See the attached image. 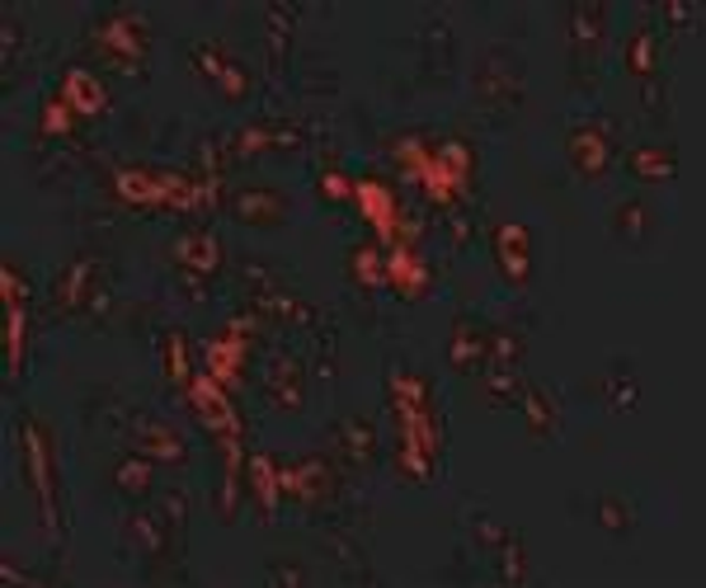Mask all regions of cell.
<instances>
[{"instance_id": "obj_9", "label": "cell", "mask_w": 706, "mask_h": 588, "mask_svg": "<svg viewBox=\"0 0 706 588\" xmlns=\"http://www.w3.org/2000/svg\"><path fill=\"white\" fill-rule=\"evenodd\" d=\"M495 264L508 283H527V273H533V235H527V226L504 222L495 231Z\"/></svg>"}, {"instance_id": "obj_12", "label": "cell", "mask_w": 706, "mask_h": 588, "mask_svg": "<svg viewBox=\"0 0 706 588\" xmlns=\"http://www.w3.org/2000/svg\"><path fill=\"white\" fill-rule=\"evenodd\" d=\"M62 100L81 113V118H100L104 109H109V90H104V81L94 71H85V67H71L67 75H62Z\"/></svg>"}, {"instance_id": "obj_25", "label": "cell", "mask_w": 706, "mask_h": 588, "mask_svg": "<svg viewBox=\"0 0 706 588\" xmlns=\"http://www.w3.org/2000/svg\"><path fill=\"white\" fill-rule=\"evenodd\" d=\"M165 523H170L165 514H137L128 533L147 556H165Z\"/></svg>"}, {"instance_id": "obj_14", "label": "cell", "mask_w": 706, "mask_h": 588, "mask_svg": "<svg viewBox=\"0 0 706 588\" xmlns=\"http://www.w3.org/2000/svg\"><path fill=\"white\" fill-rule=\"evenodd\" d=\"M94 254H81V260H71L67 268H62V278H57V287H52V297H57V306L62 311H75V306H85L90 302V287H94Z\"/></svg>"}, {"instance_id": "obj_3", "label": "cell", "mask_w": 706, "mask_h": 588, "mask_svg": "<svg viewBox=\"0 0 706 588\" xmlns=\"http://www.w3.org/2000/svg\"><path fill=\"white\" fill-rule=\"evenodd\" d=\"M128 438H132L137 453L151 457V462H170V466H184L189 462V443L174 434L165 419H155V415H132Z\"/></svg>"}, {"instance_id": "obj_33", "label": "cell", "mask_w": 706, "mask_h": 588, "mask_svg": "<svg viewBox=\"0 0 706 588\" xmlns=\"http://www.w3.org/2000/svg\"><path fill=\"white\" fill-rule=\"evenodd\" d=\"M189 57H193V67H199L203 81H218L222 67L231 62V57H226L218 43H193V48H189Z\"/></svg>"}, {"instance_id": "obj_36", "label": "cell", "mask_w": 706, "mask_h": 588, "mask_svg": "<svg viewBox=\"0 0 706 588\" xmlns=\"http://www.w3.org/2000/svg\"><path fill=\"white\" fill-rule=\"evenodd\" d=\"M636 401H641L636 382H632V377H617V372H613V377H607V405H613V409H622V415H632V409H636Z\"/></svg>"}, {"instance_id": "obj_13", "label": "cell", "mask_w": 706, "mask_h": 588, "mask_svg": "<svg viewBox=\"0 0 706 588\" xmlns=\"http://www.w3.org/2000/svg\"><path fill=\"white\" fill-rule=\"evenodd\" d=\"M193 405H199V419H203V428H212V434H235V415H231V405H226V396H222V382H212V377H199L193 382Z\"/></svg>"}, {"instance_id": "obj_21", "label": "cell", "mask_w": 706, "mask_h": 588, "mask_svg": "<svg viewBox=\"0 0 706 588\" xmlns=\"http://www.w3.org/2000/svg\"><path fill=\"white\" fill-rule=\"evenodd\" d=\"M269 19V67L283 71L288 62V43H292V19H297V6H269L264 10Z\"/></svg>"}, {"instance_id": "obj_20", "label": "cell", "mask_w": 706, "mask_h": 588, "mask_svg": "<svg viewBox=\"0 0 706 588\" xmlns=\"http://www.w3.org/2000/svg\"><path fill=\"white\" fill-rule=\"evenodd\" d=\"M353 203L363 207V217H367L372 226H377L382 235L396 231V199H391V193H386L377 180H363V184H359V193H353Z\"/></svg>"}, {"instance_id": "obj_8", "label": "cell", "mask_w": 706, "mask_h": 588, "mask_svg": "<svg viewBox=\"0 0 706 588\" xmlns=\"http://www.w3.org/2000/svg\"><path fill=\"white\" fill-rule=\"evenodd\" d=\"M231 217L241 226H283L288 222V199L279 189H241L231 199Z\"/></svg>"}, {"instance_id": "obj_34", "label": "cell", "mask_w": 706, "mask_h": 588, "mask_svg": "<svg viewBox=\"0 0 706 588\" xmlns=\"http://www.w3.org/2000/svg\"><path fill=\"white\" fill-rule=\"evenodd\" d=\"M632 504H626V499H613V495H607V499H598V523L607 527V533H626V527H632Z\"/></svg>"}, {"instance_id": "obj_37", "label": "cell", "mask_w": 706, "mask_h": 588, "mask_svg": "<svg viewBox=\"0 0 706 588\" xmlns=\"http://www.w3.org/2000/svg\"><path fill=\"white\" fill-rule=\"evenodd\" d=\"M500 575H504L508 584H518V579H523V546H518L514 533L500 541Z\"/></svg>"}, {"instance_id": "obj_30", "label": "cell", "mask_w": 706, "mask_h": 588, "mask_svg": "<svg viewBox=\"0 0 706 588\" xmlns=\"http://www.w3.org/2000/svg\"><path fill=\"white\" fill-rule=\"evenodd\" d=\"M340 438H344V453H349L353 462H367L372 447H377V434H372L367 419H344V424H340Z\"/></svg>"}, {"instance_id": "obj_32", "label": "cell", "mask_w": 706, "mask_h": 588, "mask_svg": "<svg viewBox=\"0 0 706 588\" xmlns=\"http://www.w3.org/2000/svg\"><path fill=\"white\" fill-rule=\"evenodd\" d=\"M71 113H75V109L62 100V94H57V100L48 94L43 113H38V128H43V136H67V132H71Z\"/></svg>"}, {"instance_id": "obj_1", "label": "cell", "mask_w": 706, "mask_h": 588, "mask_svg": "<svg viewBox=\"0 0 706 588\" xmlns=\"http://www.w3.org/2000/svg\"><path fill=\"white\" fill-rule=\"evenodd\" d=\"M90 43L100 48V57H109L113 67L137 71L147 62V24L137 14H109L90 29Z\"/></svg>"}, {"instance_id": "obj_11", "label": "cell", "mask_w": 706, "mask_h": 588, "mask_svg": "<svg viewBox=\"0 0 706 588\" xmlns=\"http://www.w3.org/2000/svg\"><path fill=\"white\" fill-rule=\"evenodd\" d=\"M170 260L180 264L184 273H199V278H208V273L222 268V250H218V241H212L208 231H184L180 241L170 245Z\"/></svg>"}, {"instance_id": "obj_2", "label": "cell", "mask_w": 706, "mask_h": 588, "mask_svg": "<svg viewBox=\"0 0 706 588\" xmlns=\"http://www.w3.org/2000/svg\"><path fill=\"white\" fill-rule=\"evenodd\" d=\"M476 100L485 109H514L523 100V62L504 48H490L476 71Z\"/></svg>"}, {"instance_id": "obj_35", "label": "cell", "mask_w": 706, "mask_h": 588, "mask_svg": "<svg viewBox=\"0 0 706 588\" xmlns=\"http://www.w3.org/2000/svg\"><path fill=\"white\" fill-rule=\"evenodd\" d=\"M212 85L222 90V100H245V94H250V75H245V67H241V62H226V67H222V75H218Z\"/></svg>"}, {"instance_id": "obj_10", "label": "cell", "mask_w": 706, "mask_h": 588, "mask_svg": "<svg viewBox=\"0 0 706 588\" xmlns=\"http://www.w3.org/2000/svg\"><path fill=\"white\" fill-rule=\"evenodd\" d=\"M523 424L533 438H556L561 434V396L556 386H523Z\"/></svg>"}, {"instance_id": "obj_28", "label": "cell", "mask_w": 706, "mask_h": 588, "mask_svg": "<svg viewBox=\"0 0 706 588\" xmlns=\"http://www.w3.org/2000/svg\"><path fill=\"white\" fill-rule=\"evenodd\" d=\"M626 71L641 75V81L655 75V29H641L632 43H626Z\"/></svg>"}, {"instance_id": "obj_17", "label": "cell", "mask_w": 706, "mask_h": 588, "mask_svg": "<svg viewBox=\"0 0 706 588\" xmlns=\"http://www.w3.org/2000/svg\"><path fill=\"white\" fill-rule=\"evenodd\" d=\"M485 353H490V335H485V330L471 325V321H457L453 325V344H447V358H453V367L476 372V367H485Z\"/></svg>"}, {"instance_id": "obj_31", "label": "cell", "mask_w": 706, "mask_h": 588, "mask_svg": "<svg viewBox=\"0 0 706 588\" xmlns=\"http://www.w3.org/2000/svg\"><path fill=\"white\" fill-rule=\"evenodd\" d=\"M250 485H254V495H260L264 504V514H273V504H279V476H273V462L269 457H254L250 462Z\"/></svg>"}, {"instance_id": "obj_16", "label": "cell", "mask_w": 706, "mask_h": 588, "mask_svg": "<svg viewBox=\"0 0 706 588\" xmlns=\"http://www.w3.org/2000/svg\"><path fill=\"white\" fill-rule=\"evenodd\" d=\"M279 485L288 489V495H297V499H325V489H330V470H325V462H316V457H306V462H297V466H283L279 470Z\"/></svg>"}, {"instance_id": "obj_5", "label": "cell", "mask_w": 706, "mask_h": 588, "mask_svg": "<svg viewBox=\"0 0 706 588\" xmlns=\"http://www.w3.org/2000/svg\"><path fill=\"white\" fill-rule=\"evenodd\" d=\"M0 283H6V367L19 372L24 367V306H29V283L14 273V264L0 268Z\"/></svg>"}, {"instance_id": "obj_38", "label": "cell", "mask_w": 706, "mask_h": 588, "mask_svg": "<svg viewBox=\"0 0 706 588\" xmlns=\"http://www.w3.org/2000/svg\"><path fill=\"white\" fill-rule=\"evenodd\" d=\"M165 344H170V353L161 348V358H165V367H170V377H174V382H184V377H189V353H184V335H165Z\"/></svg>"}, {"instance_id": "obj_6", "label": "cell", "mask_w": 706, "mask_h": 588, "mask_svg": "<svg viewBox=\"0 0 706 588\" xmlns=\"http://www.w3.org/2000/svg\"><path fill=\"white\" fill-rule=\"evenodd\" d=\"M565 151H571V165L584 174V180H603L607 170H613V136H607L603 128H594V123H584V128H575L571 136H565Z\"/></svg>"}, {"instance_id": "obj_24", "label": "cell", "mask_w": 706, "mask_h": 588, "mask_svg": "<svg viewBox=\"0 0 706 588\" xmlns=\"http://www.w3.org/2000/svg\"><path fill=\"white\" fill-rule=\"evenodd\" d=\"M650 222H655V212L645 199H626L613 207V235H622V241H641L650 231Z\"/></svg>"}, {"instance_id": "obj_4", "label": "cell", "mask_w": 706, "mask_h": 588, "mask_svg": "<svg viewBox=\"0 0 706 588\" xmlns=\"http://www.w3.org/2000/svg\"><path fill=\"white\" fill-rule=\"evenodd\" d=\"M264 396H269L273 409H283V415H297V409L306 405V372H302V363L292 358V353H279V358H269Z\"/></svg>"}, {"instance_id": "obj_27", "label": "cell", "mask_w": 706, "mask_h": 588, "mask_svg": "<svg viewBox=\"0 0 706 588\" xmlns=\"http://www.w3.org/2000/svg\"><path fill=\"white\" fill-rule=\"evenodd\" d=\"M349 273L359 278L363 287H386V260L372 245H359L349 254Z\"/></svg>"}, {"instance_id": "obj_15", "label": "cell", "mask_w": 706, "mask_h": 588, "mask_svg": "<svg viewBox=\"0 0 706 588\" xmlns=\"http://www.w3.org/2000/svg\"><path fill=\"white\" fill-rule=\"evenodd\" d=\"M302 142L297 128L288 123H250L245 132H235V151L241 155H260V151H292Z\"/></svg>"}, {"instance_id": "obj_23", "label": "cell", "mask_w": 706, "mask_h": 588, "mask_svg": "<svg viewBox=\"0 0 706 588\" xmlns=\"http://www.w3.org/2000/svg\"><path fill=\"white\" fill-rule=\"evenodd\" d=\"M241 367H245V348H241L235 335L208 344V377L212 382H235V377H241Z\"/></svg>"}, {"instance_id": "obj_29", "label": "cell", "mask_w": 706, "mask_h": 588, "mask_svg": "<svg viewBox=\"0 0 706 588\" xmlns=\"http://www.w3.org/2000/svg\"><path fill=\"white\" fill-rule=\"evenodd\" d=\"M316 193H321V199H325L330 207H344V203H353V193H359V184H353L344 170L330 165V170H321V174H316Z\"/></svg>"}, {"instance_id": "obj_18", "label": "cell", "mask_w": 706, "mask_h": 588, "mask_svg": "<svg viewBox=\"0 0 706 588\" xmlns=\"http://www.w3.org/2000/svg\"><path fill=\"white\" fill-rule=\"evenodd\" d=\"M632 174L636 180H655V184H674L678 180V155H674V146H636L632 151Z\"/></svg>"}, {"instance_id": "obj_7", "label": "cell", "mask_w": 706, "mask_h": 588, "mask_svg": "<svg viewBox=\"0 0 706 588\" xmlns=\"http://www.w3.org/2000/svg\"><path fill=\"white\" fill-rule=\"evenodd\" d=\"M24 470H29V489L38 495V508H43V523H57V508H52V476H48V443H43V428L33 419H24Z\"/></svg>"}, {"instance_id": "obj_22", "label": "cell", "mask_w": 706, "mask_h": 588, "mask_svg": "<svg viewBox=\"0 0 706 588\" xmlns=\"http://www.w3.org/2000/svg\"><path fill=\"white\" fill-rule=\"evenodd\" d=\"M151 476H155L151 457H118V466H113V489H118V495H128V499H142L147 489H151Z\"/></svg>"}, {"instance_id": "obj_19", "label": "cell", "mask_w": 706, "mask_h": 588, "mask_svg": "<svg viewBox=\"0 0 706 588\" xmlns=\"http://www.w3.org/2000/svg\"><path fill=\"white\" fill-rule=\"evenodd\" d=\"M386 287H396L401 302H415L420 292L428 287V268H420L405 250H391V260H386Z\"/></svg>"}, {"instance_id": "obj_26", "label": "cell", "mask_w": 706, "mask_h": 588, "mask_svg": "<svg viewBox=\"0 0 706 588\" xmlns=\"http://www.w3.org/2000/svg\"><path fill=\"white\" fill-rule=\"evenodd\" d=\"M603 6H571V33H575V48H594L603 38Z\"/></svg>"}]
</instances>
